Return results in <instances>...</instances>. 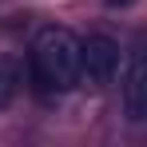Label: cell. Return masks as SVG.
I'll list each match as a JSON object with an SVG mask.
<instances>
[{
    "mask_svg": "<svg viewBox=\"0 0 147 147\" xmlns=\"http://www.w3.org/2000/svg\"><path fill=\"white\" fill-rule=\"evenodd\" d=\"M28 80L40 96L72 92L84 80V40H76L68 28H40L28 52Z\"/></svg>",
    "mask_w": 147,
    "mask_h": 147,
    "instance_id": "obj_1",
    "label": "cell"
},
{
    "mask_svg": "<svg viewBox=\"0 0 147 147\" xmlns=\"http://www.w3.org/2000/svg\"><path fill=\"white\" fill-rule=\"evenodd\" d=\"M115 76H119V44L103 32L88 36L84 40V80L92 88H107Z\"/></svg>",
    "mask_w": 147,
    "mask_h": 147,
    "instance_id": "obj_2",
    "label": "cell"
},
{
    "mask_svg": "<svg viewBox=\"0 0 147 147\" xmlns=\"http://www.w3.org/2000/svg\"><path fill=\"white\" fill-rule=\"evenodd\" d=\"M123 111L131 123L147 119V48L131 52V64L123 76Z\"/></svg>",
    "mask_w": 147,
    "mask_h": 147,
    "instance_id": "obj_3",
    "label": "cell"
},
{
    "mask_svg": "<svg viewBox=\"0 0 147 147\" xmlns=\"http://www.w3.org/2000/svg\"><path fill=\"white\" fill-rule=\"evenodd\" d=\"M16 92H20V64L8 60V56H0V107L12 103Z\"/></svg>",
    "mask_w": 147,
    "mask_h": 147,
    "instance_id": "obj_4",
    "label": "cell"
},
{
    "mask_svg": "<svg viewBox=\"0 0 147 147\" xmlns=\"http://www.w3.org/2000/svg\"><path fill=\"white\" fill-rule=\"evenodd\" d=\"M135 0H107V8H131Z\"/></svg>",
    "mask_w": 147,
    "mask_h": 147,
    "instance_id": "obj_5",
    "label": "cell"
}]
</instances>
